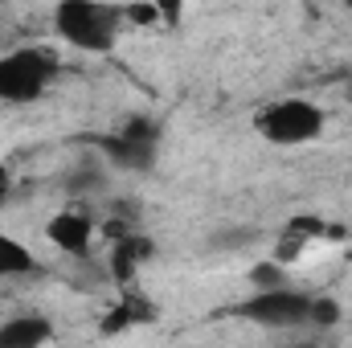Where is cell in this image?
<instances>
[{
    "mask_svg": "<svg viewBox=\"0 0 352 348\" xmlns=\"http://www.w3.org/2000/svg\"><path fill=\"white\" fill-rule=\"evenodd\" d=\"M123 17L127 8L119 4H102V0H58L54 4V33L82 54H107L115 50L119 33H123Z\"/></svg>",
    "mask_w": 352,
    "mask_h": 348,
    "instance_id": "1",
    "label": "cell"
},
{
    "mask_svg": "<svg viewBox=\"0 0 352 348\" xmlns=\"http://www.w3.org/2000/svg\"><path fill=\"white\" fill-rule=\"evenodd\" d=\"M324 127H328L324 107L311 102V98H299V94L274 98V102H266L263 111L254 115V131L263 135L266 144H274V148H303V144H316V140L324 135Z\"/></svg>",
    "mask_w": 352,
    "mask_h": 348,
    "instance_id": "2",
    "label": "cell"
},
{
    "mask_svg": "<svg viewBox=\"0 0 352 348\" xmlns=\"http://www.w3.org/2000/svg\"><path fill=\"white\" fill-rule=\"evenodd\" d=\"M58 78V54L50 45H16L0 54V102L29 107Z\"/></svg>",
    "mask_w": 352,
    "mask_h": 348,
    "instance_id": "3",
    "label": "cell"
},
{
    "mask_svg": "<svg viewBox=\"0 0 352 348\" xmlns=\"http://www.w3.org/2000/svg\"><path fill=\"white\" fill-rule=\"evenodd\" d=\"M311 299L307 291H295L287 283L278 287H258V295H250L246 303H238V316L263 328H303L311 324Z\"/></svg>",
    "mask_w": 352,
    "mask_h": 348,
    "instance_id": "4",
    "label": "cell"
},
{
    "mask_svg": "<svg viewBox=\"0 0 352 348\" xmlns=\"http://www.w3.org/2000/svg\"><path fill=\"white\" fill-rule=\"evenodd\" d=\"M102 152L111 156V164H119L127 173H148L160 156V127L148 115H131L115 135L102 140Z\"/></svg>",
    "mask_w": 352,
    "mask_h": 348,
    "instance_id": "5",
    "label": "cell"
},
{
    "mask_svg": "<svg viewBox=\"0 0 352 348\" xmlns=\"http://www.w3.org/2000/svg\"><path fill=\"white\" fill-rule=\"evenodd\" d=\"M45 238L58 250H66V254H87L90 242H94V221H90V213H82V209H62V213L50 217Z\"/></svg>",
    "mask_w": 352,
    "mask_h": 348,
    "instance_id": "6",
    "label": "cell"
},
{
    "mask_svg": "<svg viewBox=\"0 0 352 348\" xmlns=\"http://www.w3.org/2000/svg\"><path fill=\"white\" fill-rule=\"evenodd\" d=\"M54 340V324L45 316H12L0 324V348H37Z\"/></svg>",
    "mask_w": 352,
    "mask_h": 348,
    "instance_id": "7",
    "label": "cell"
},
{
    "mask_svg": "<svg viewBox=\"0 0 352 348\" xmlns=\"http://www.w3.org/2000/svg\"><path fill=\"white\" fill-rule=\"evenodd\" d=\"M33 270H37V254L21 238H12V234L0 230V279H25Z\"/></svg>",
    "mask_w": 352,
    "mask_h": 348,
    "instance_id": "8",
    "label": "cell"
},
{
    "mask_svg": "<svg viewBox=\"0 0 352 348\" xmlns=\"http://www.w3.org/2000/svg\"><path fill=\"white\" fill-rule=\"evenodd\" d=\"M336 320H340V303L316 295V299H311V324H307V328H332Z\"/></svg>",
    "mask_w": 352,
    "mask_h": 348,
    "instance_id": "9",
    "label": "cell"
},
{
    "mask_svg": "<svg viewBox=\"0 0 352 348\" xmlns=\"http://www.w3.org/2000/svg\"><path fill=\"white\" fill-rule=\"evenodd\" d=\"M148 4L156 8V17H160V21L176 25V21L184 17V4H188V0H148Z\"/></svg>",
    "mask_w": 352,
    "mask_h": 348,
    "instance_id": "10",
    "label": "cell"
},
{
    "mask_svg": "<svg viewBox=\"0 0 352 348\" xmlns=\"http://www.w3.org/2000/svg\"><path fill=\"white\" fill-rule=\"evenodd\" d=\"M254 279H258V287H278V283H287V279H283V270H278V266H270V262L254 270Z\"/></svg>",
    "mask_w": 352,
    "mask_h": 348,
    "instance_id": "11",
    "label": "cell"
},
{
    "mask_svg": "<svg viewBox=\"0 0 352 348\" xmlns=\"http://www.w3.org/2000/svg\"><path fill=\"white\" fill-rule=\"evenodd\" d=\"M340 4H349V8H352V0H340Z\"/></svg>",
    "mask_w": 352,
    "mask_h": 348,
    "instance_id": "12",
    "label": "cell"
}]
</instances>
